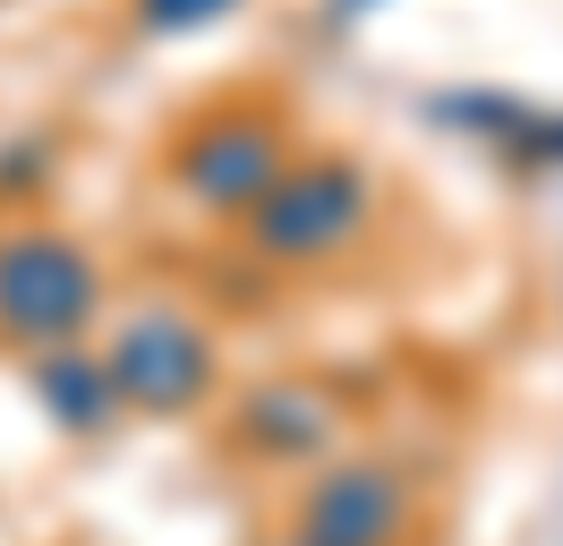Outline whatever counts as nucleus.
I'll use <instances>...</instances> for the list:
<instances>
[{
    "label": "nucleus",
    "mask_w": 563,
    "mask_h": 546,
    "mask_svg": "<svg viewBox=\"0 0 563 546\" xmlns=\"http://www.w3.org/2000/svg\"><path fill=\"white\" fill-rule=\"evenodd\" d=\"M290 546H317V538H290Z\"/></svg>",
    "instance_id": "nucleus-9"
},
{
    "label": "nucleus",
    "mask_w": 563,
    "mask_h": 546,
    "mask_svg": "<svg viewBox=\"0 0 563 546\" xmlns=\"http://www.w3.org/2000/svg\"><path fill=\"white\" fill-rule=\"evenodd\" d=\"M240 0H137V26L145 34H188V26H213V18H231Z\"/></svg>",
    "instance_id": "nucleus-8"
},
{
    "label": "nucleus",
    "mask_w": 563,
    "mask_h": 546,
    "mask_svg": "<svg viewBox=\"0 0 563 546\" xmlns=\"http://www.w3.org/2000/svg\"><path fill=\"white\" fill-rule=\"evenodd\" d=\"M410 521V487L385 470V461H342L308 487L299 504V538L317 546H393Z\"/></svg>",
    "instance_id": "nucleus-5"
},
{
    "label": "nucleus",
    "mask_w": 563,
    "mask_h": 546,
    "mask_svg": "<svg viewBox=\"0 0 563 546\" xmlns=\"http://www.w3.org/2000/svg\"><path fill=\"white\" fill-rule=\"evenodd\" d=\"M358 214H367V171L317 154V163H290L247 205V231H256L265 256H324L358 231Z\"/></svg>",
    "instance_id": "nucleus-3"
},
{
    "label": "nucleus",
    "mask_w": 563,
    "mask_h": 546,
    "mask_svg": "<svg viewBox=\"0 0 563 546\" xmlns=\"http://www.w3.org/2000/svg\"><path fill=\"white\" fill-rule=\"evenodd\" d=\"M333 436V410L308 393V384H265V393H247L240 410V444L247 452H274V461H299V452H317Z\"/></svg>",
    "instance_id": "nucleus-6"
},
{
    "label": "nucleus",
    "mask_w": 563,
    "mask_h": 546,
    "mask_svg": "<svg viewBox=\"0 0 563 546\" xmlns=\"http://www.w3.org/2000/svg\"><path fill=\"white\" fill-rule=\"evenodd\" d=\"M111 384H120V410H154V418H179L213 393V341L206 325H188L172 307H145L129 316L103 350Z\"/></svg>",
    "instance_id": "nucleus-2"
},
{
    "label": "nucleus",
    "mask_w": 563,
    "mask_h": 546,
    "mask_svg": "<svg viewBox=\"0 0 563 546\" xmlns=\"http://www.w3.org/2000/svg\"><path fill=\"white\" fill-rule=\"evenodd\" d=\"M35 393H43V410H52L60 427H77V436L111 427V410H120V384H111V368H103V359H77V341H69V350H43V359H35Z\"/></svg>",
    "instance_id": "nucleus-7"
},
{
    "label": "nucleus",
    "mask_w": 563,
    "mask_h": 546,
    "mask_svg": "<svg viewBox=\"0 0 563 546\" xmlns=\"http://www.w3.org/2000/svg\"><path fill=\"white\" fill-rule=\"evenodd\" d=\"M172 171H179V188H188L197 205L247 214L290 163H282V129L265 120V111H222V120H206V129L179 145Z\"/></svg>",
    "instance_id": "nucleus-4"
},
{
    "label": "nucleus",
    "mask_w": 563,
    "mask_h": 546,
    "mask_svg": "<svg viewBox=\"0 0 563 546\" xmlns=\"http://www.w3.org/2000/svg\"><path fill=\"white\" fill-rule=\"evenodd\" d=\"M95 316V256L60 231H9L0 239V334L69 350Z\"/></svg>",
    "instance_id": "nucleus-1"
}]
</instances>
